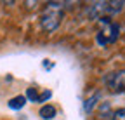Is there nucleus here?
<instances>
[{"mask_svg": "<svg viewBox=\"0 0 125 120\" xmlns=\"http://www.w3.org/2000/svg\"><path fill=\"white\" fill-rule=\"evenodd\" d=\"M61 21H62V4L61 2H49L45 7V12L40 18L42 28L47 33H51V32L59 28Z\"/></svg>", "mask_w": 125, "mask_h": 120, "instance_id": "nucleus-1", "label": "nucleus"}, {"mask_svg": "<svg viewBox=\"0 0 125 120\" xmlns=\"http://www.w3.org/2000/svg\"><path fill=\"white\" fill-rule=\"evenodd\" d=\"M104 84L111 92L120 94L125 92V70H118V71H111L104 77Z\"/></svg>", "mask_w": 125, "mask_h": 120, "instance_id": "nucleus-2", "label": "nucleus"}, {"mask_svg": "<svg viewBox=\"0 0 125 120\" xmlns=\"http://www.w3.org/2000/svg\"><path fill=\"white\" fill-rule=\"evenodd\" d=\"M118 32H120V26L115 24V23H109L101 32V35L97 37V42L103 44V45H106V44H113L118 38Z\"/></svg>", "mask_w": 125, "mask_h": 120, "instance_id": "nucleus-3", "label": "nucleus"}, {"mask_svg": "<svg viewBox=\"0 0 125 120\" xmlns=\"http://www.w3.org/2000/svg\"><path fill=\"white\" fill-rule=\"evenodd\" d=\"M106 7H108V2H94L87 11V18L89 19H101L103 14L106 12Z\"/></svg>", "mask_w": 125, "mask_h": 120, "instance_id": "nucleus-4", "label": "nucleus"}, {"mask_svg": "<svg viewBox=\"0 0 125 120\" xmlns=\"http://www.w3.org/2000/svg\"><path fill=\"white\" fill-rule=\"evenodd\" d=\"M101 101V92H94L89 99H85V103H83V111L85 113H92V110L96 108V104Z\"/></svg>", "mask_w": 125, "mask_h": 120, "instance_id": "nucleus-5", "label": "nucleus"}, {"mask_svg": "<svg viewBox=\"0 0 125 120\" xmlns=\"http://www.w3.org/2000/svg\"><path fill=\"white\" fill-rule=\"evenodd\" d=\"M111 115H113L111 104H109L108 101L101 103L99 104V120H111Z\"/></svg>", "mask_w": 125, "mask_h": 120, "instance_id": "nucleus-6", "label": "nucleus"}, {"mask_svg": "<svg viewBox=\"0 0 125 120\" xmlns=\"http://www.w3.org/2000/svg\"><path fill=\"white\" fill-rule=\"evenodd\" d=\"M56 115H57V111H56V108L52 106V104H43V106L40 108V117L43 120H52Z\"/></svg>", "mask_w": 125, "mask_h": 120, "instance_id": "nucleus-7", "label": "nucleus"}, {"mask_svg": "<svg viewBox=\"0 0 125 120\" xmlns=\"http://www.w3.org/2000/svg\"><path fill=\"white\" fill-rule=\"evenodd\" d=\"M123 9H125V0H118V2H108L106 12H109V14H120Z\"/></svg>", "mask_w": 125, "mask_h": 120, "instance_id": "nucleus-8", "label": "nucleus"}, {"mask_svg": "<svg viewBox=\"0 0 125 120\" xmlns=\"http://www.w3.org/2000/svg\"><path fill=\"white\" fill-rule=\"evenodd\" d=\"M24 104H26V98H24V96H16V98H12V99L9 101V108H12V110H21Z\"/></svg>", "mask_w": 125, "mask_h": 120, "instance_id": "nucleus-9", "label": "nucleus"}, {"mask_svg": "<svg viewBox=\"0 0 125 120\" xmlns=\"http://www.w3.org/2000/svg\"><path fill=\"white\" fill-rule=\"evenodd\" d=\"M111 120H125V106L123 108H118L116 111H113Z\"/></svg>", "mask_w": 125, "mask_h": 120, "instance_id": "nucleus-10", "label": "nucleus"}, {"mask_svg": "<svg viewBox=\"0 0 125 120\" xmlns=\"http://www.w3.org/2000/svg\"><path fill=\"white\" fill-rule=\"evenodd\" d=\"M26 99H31V101H35L37 103V98H38V92H37V89H33V87H30L28 91H26V96H24Z\"/></svg>", "mask_w": 125, "mask_h": 120, "instance_id": "nucleus-11", "label": "nucleus"}, {"mask_svg": "<svg viewBox=\"0 0 125 120\" xmlns=\"http://www.w3.org/2000/svg\"><path fill=\"white\" fill-rule=\"evenodd\" d=\"M52 96V92L51 91H43L42 94H38V98H37V103H43V101H47V99H49Z\"/></svg>", "mask_w": 125, "mask_h": 120, "instance_id": "nucleus-12", "label": "nucleus"}]
</instances>
